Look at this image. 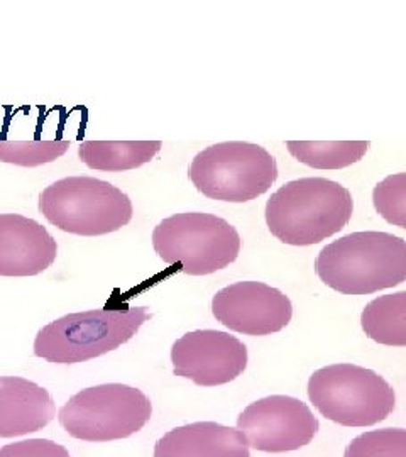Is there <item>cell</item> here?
<instances>
[{"instance_id": "obj_12", "label": "cell", "mask_w": 406, "mask_h": 457, "mask_svg": "<svg viewBox=\"0 0 406 457\" xmlns=\"http://www.w3.org/2000/svg\"><path fill=\"white\" fill-rule=\"evenodd\" d=\"M58 256V243L37 220L0 213V277H36Z\"/></svg>"}, {"instance_id": "obj_6", "label": "cell", "mask_w": 406, "mask_h": 457, "mask_svg": "<svg viewBox=\"0 0 406 457\" xmlns=\"http://www.w3.org/2000/svg\"><path fill=\"white\" fill-rule=\"evenodd\" d=\"M311 405L342 427H371L386 420L396 393L383 376L356 364H330L309 379Z\"/></svg>"}, {"instance_id": "obj_11", "label": "cell", "mask_w": 406, "mask_h": 457, "mask_svg": "<svg viewBox=\"0 0 406 457\" xmlns=\"http://www.w3.org/2000/svg\"><path fill=\"white\" fill-rule=\"evenodd\" d=\"M173 373L198 386H220L243 375L247 347L237 337L220 330H194L171 347Z\"/></svg>"}, {"instance_id": "obj_3", "label": "cell", "mask_w": 406, "mask_h": 457, "mask_svg": "<svg viewBox=\"0 0 406 457\" xmlns=\"http://www.w3.org/2000/svg\"><path fill=\"white\" fill-rule=\"evenodd\" d=\"M147 319L146 307L68 313L37 332L34 354L54 364L95 360L129 343Z\"/></svg>"}, {"instance_id": "obj_21", "label": "cell", "mask_w": 406, "mask_h": 457, "mask_svg": "<svg viewBox=\"0 0 406 457\" xmlns=\"http://www.w3.org/2000/svg\"><path fill=\"white\" fill-rule=\"evenodd\" d=\"M0 457H71L62 444L49 439H28L0 447Z\"/></svg>"}, {"instance_id": "obj_18", "label": "cell", "mask_w": 406, "mask_h": 457, "mask_svg": "<svg viewBox=\"0 0 406 457\" xmlns=\"http://www.w3.org/2000/svg\"><path fill=\"white\" fill-rule=\"evenodd\" d=\"M70 146V141H0V163L36 168L56 162Z\"/></svg>"}, {"instance_id": "obj_16", "label": "cell", "mask_w": 406, "mask_h": 457, "mask_svg": "<svg viewBox=\"0 0 406 457\" xmlns=\"http://www.w3.org/2000/svg\"><path fill=\"white\" fill-rule=\"evenodd\" d=\"M360 326L374 343L405 347L406 292L383 295L369 302L360 315Z\"/></svg>"}, {"instance_id": "obj_20", "label": "cell", "mask_w": 406, "mask_h": 457, "mask_svg": "<svg viewBox=\"0 0 406 457\" xmlns=\"http://www.w3.org/2000/svg\"><path fill=\"white\" fill-rule=\"evenodd\" d=\"M376 211L385 220L406 228V175L398 173L379 181L373 192Z\"/></svg>"}, {"instance_id": "obj_4", "label": "cell", "mask_w": 406, "mask_h": 457, "mask_svg": "<svg viewBox=\"0 0 406 457\" xmlns=\"http://www.w3.org/2000/svg\"><path fill=\"white\" fill-rule=\"evenodd\" d=\"M39 211L63 232L94 237L128 226L134 207L129 195L109 181L68 177L41 192Z\"/></svg>"}, {"instance_id": "obj_15", "label": "cell", "mask_w": 406, "mask_h": 457, "mask_svg": "<svg viewBox=\"0 0 406 457\" xmlns=\"http://www.w3.org/2000/svg\"><path fill=\"white\" fill-rule=\"evenodd\" d=\"M162 151V141H83L81 163L92 170L119 173L149 163Z\"/></svg>"}, {"instance_id": "obj_5", "label": "cell", "mask_w": 406, "mask_h": 457, "mask_svg": "<svg viewBox=\"0 0 406 457\" xmlns=\"http://www.w3.org/2000/svg\"><path fill=\"white\" fill-rule=\"evenodd\" d=\"M153 245L166 264H178L179 271L192 277H205L237 260L241 236L213 213H175L154 228Z\"/></svg>"}, {"instance_id": "obj_19", "label": "cell", "mask_w": 406, "mask_h": 457, "mask_svg": "<svg viewBox=\"0 0 406 457\" xmlns=\"http://www.w3.org/2000/svg\"><path fill=\"white\" fill-rule=\"evenodd\" d=\"M344 457H406L405 428L364 432L345 447Z\"/></svg>"}, {"instance_id": "obj_1", "label": "cell", "mask_w": 406, "mask_h": 457, "mask_svg": "<svg viewBox=\"0 0 406 457\" xmlns=\"http://www.w3.org/2000/svg\"><path fill=\"white\" fill-rule=\"evenodd\" d=\"M315 273L344 295H371L406 279V241L388 232H352L325 245Z\"/></svg>"}, {"instance_id": "obj_14", "label": "cell", "mask_w": 406, "mask_h": 457, "mask_svg": "<svg viewBox=\"0 0 406 457\" xmlns=\"http://www.w3.org/2000/svg\"><path fill=\"white\" fill-rule=\"evenodd\" d=\"M154 457H251V453L243 432L217 422H195L166 432L154 445Z\"/></svg>"}, {"instance_id": "obj_9", "label": "cell", "mask_w": 406, "mask_h": 457, "mask_svg": "<svg viewBox=\"0 0 406 457\" xmlns=\"http://www.w3.org/2000/svg\"><path fill=\"white\" fill-rule=\"evenodd\" d=\"M319 420L307 403L285 395H271L251 403L237 419L247 445L261 453H290L313 441Z\"/></svg>"}, {"instance_id": "obj_13", "label": "cell", "mask_w": 406, "mask_h": 457, "mask_svg": "<svg viewBox=\"0 0 406 457\" xmlns=\"http://www.w3.org/2000/svg\"><path fill=\"white\" fill-rule=\"evenodd\" d=\"M54 400L46 388L19 376H0V437L37 432L54 419Z\"/></svg>"}, {"instance_id": "obj_2", "label": "cell", "mask_w": 406, "mask_h": 457, "mask_svg": "<svg viewBox=\"0 0 406 457\" xmlns=\"http://www.w3.org/2000/svg\"><path fill=\"white\" fill-rule=\"evenodd\" d=\"M354 212L351 192L327 179L293 180L266 204L269 232L288 245H319L345 228Z\"/></svg>"}, {"instance_id": "obj_8", "label": "cell", "mask_w": 406, "mask_h": 457, "mask_svg": "<svg viewBox=\"0 0 406 457\" xmlns=\"http://www.w3.org/2000/svg\"><path fill=\"white\" fill-rule=\"evenodd\" d=\"M151 413V400L141 390L109 383L73 395L58 411V420L75 439L111 442L137 434Z\"/></svg>"}, {"instance_id": "obj_17", "label": "cell", "mask_w": 406, "mask_h": 457, "mask_svg": "<svg viewBox=\"0 0 406 457\" xmlns=\"http://www.w3.org/2000/svg\"><path fill=\"white\" fill-rule=\"evenodd\" d=\"M369 141H286L294 160L315 170H341L360 162Z\"/></svg>"}, {"instance_id": "obj_10", "label": "cell", "mask_w": 406, "mask_h": 457, "mask_svg": "<svg viewBox=\"0 0 406 457\" xmlns=\"http://www.w3.org/2000/svg\"><path fill=\"white\" fill-rule=\"evenodd\" d=\"M211 313L234 332L269 336L292 322L293 305L286 295L266 283L239 281L213 295Z\"/></svg>"}, {"instance_id": "obj_7", "label": "cell", "mask_w": 406, "mask_h": 457, "mask_svg": "<svg viewBox=\"0 0 406 457\" xmlns=\"http://www.w3.org/2000/svg\"><path fill=\"white\" fill-rule=\"evenodd\" d=\"M188 177L196 190L211 200L244 204L271 188L278 179V164L260 145L228 141L200 151Z\"/></svg>"}]
</instances>
